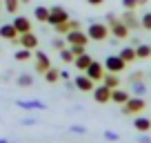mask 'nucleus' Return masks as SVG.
<instances>
[{
  "label": "nucleus",
  "mask_w": 151,
  "mask_h": 143,
  "mask_svg": "<svg viewBox=\"0 0 151 143\" xmlns=\"http://www.w3.org/2000/svg\"><path fill=\"white\" fill-rule=\"evenodd\" d=\"M18 85L20 87H31L33 85V76L31 74H20L18 76Z\"/></svg>",
  "instance_id": "393cba45"
},
{
  "label": "nucleus",
  "mask_w": 151,
  "mask_h": 143,
  "mask_svg": "<svg viewBox=\"0 0 151 143\" xmlns=\"http://www.w3.org/2000/svg\"><path fill=\"white\" fill-rule=\"evenodd\" d=\"M140 27H145L147 31H151V11H149V14H145V16L140 18Z\"/></svg>",
  "instance_id": "c85d7f7f"
},
{
  "label": "nucleus",
  "mask_w": 151,
  "mask_h": 143,
  "mask_svg": "<svg viewBox=\"0 0 151 143\" xmlns=\"http://www.w3.org/2000/svg\"><path fill=\"white\" fill-rule=\"evenodd\" d=\"M122 7L124 9H138V7H140V0H122Z\"/></svg>",
  "instance_id": "7c9ffc66"
},
{
  "label": "nucleus",
  "mask_w": 151,
  "mask_h": 143,
  "mask_svg": "<svg viewBox=\"0 0 151 143\" xmlns=\"http://www.w3.org/2000/svg\"><path fill=\"white\" fill-rule=\"evenodd\" d=\"M20 7V0H5V11L7 14H16Z\"/></svg>",
  "instance_id": "bb28decb"
},
{
  "label": "nucleus",
  "mask_w": 151,
  "mask_h": 143,
  "mask_svg": "<svg viewBox=\"0 0 151 143\" xmlns=\"http://www.w3.org/2000/svg\"><path fill=\"white\" fill-rule=\"evenodd\" d=\"M14 58H16V61H20V63L29 61V58H31V49L22 47V49H20V52H16V54H14Z\"/></svg>",
  "instance_id": "b1692460"
},
{
  "label": "nucleus",
  "mask_w": 151,
  "mask_h": 143,
  "mask_svg": "<svg viewBox=\"0 0 151 143\" xmlns=\"http://www.w3.org/2000/svg\"><path fill=\"white\" fill-rule=\"evenodd\" d=\"M0 11H2V2H0Z\"/></svg>",
  "instance_id": "a19ab883"
},
{
  "label": "nucleus",
  "mask_w": 151,
  "mask_h": 143,
  "mask_svg": "<svg viewBox=\"0 0 151 143\" xmlns=\"http://www.w3.org/2000/svg\"><path fill=\"white\" fill-rule=\"evenodd\" d=\"M33 58H36V72H38V74H45V72L51 67V61H49V56L45 52H36Z\"/></svg>",
  "instance_id": "9b49d317"
},
{
  "label": "nucleus",
  "mask_w": 151,
  "mask_h": 143,
  "mask_svg": "<svg viewBox=\"0 0 151 143\" xmlns=\"http://www.w3.org/2000/svg\"><path fill=\"white\" fill-rule=\"evenodd\" d=\"M120 56H122V61L124 63H127V65H129V63H133V61H136V49H133V47H124V49H120Z\"/></svg>",
  "instance_id": "aec40b11"
},
{
  "label": "nucleus",
  "mask_w": 151,
  "mask_h": 143,
  "mask_svg": "<svg viewBox=\"0 0 151 143\" xmlns=\"http://www.w3.org/2000/svg\"><path fill=\"white\" fill-rule=\"evenodd\" d=\"M145 107H147V103L142 96H129V101L122 105V112L124 114H140Z\"/></svg>",
  "instance_id": "7ed1b4c3"
},
{
  "label": "nucleus",
  "mask_w": 151,
  "mask_h": 143,
  "mask_svg": "<svg viewBox=\"0 0 151 143\" xmlns=\"http://www.w3.org/2000/svg\"><path fill=\"white\" fill-rule=\"evenodd\" d=\"M73 52H71V47L67 45L65 49H60V61H65V63H73Z\"/></svg>",
  "instance_id": "a878e982"
},
{
  "label": "nucleus",
  "mask_w": 151,
  "mask_h": 143,
  "mask_svg": "<svg viewBox=\"0 0 151 143\" xmlns=\"http://www.w3.org/2000/svg\"><path fill=\"white\" fill-rule=\"evenodd\" d=\"M69 25H71V29H80V23H78V20H71L69 18Z\"/></svg>",
  "instance_id": "c9c22d12"
},
{
  "label": "nucleus",
  "mask_w": 151,
  "mask_h": 143,
  "mask_svg": "<svg viewBox=\"0 0 151 143\" xmlns=\"http://www.w3.org/2000/svg\"><path fill=\"white\" fill-rule=\"evenodd\" d=\"M33 16H36L38 23H47L49 20V9L47 7H36V9H33Z\"/></svg>",
  "instance_id": "412c9836"
},
{
  "label": "nucleus",
  "mask_w": 151,
  "mask_h": 143,
  "mask_svg": "<svg viewBox=\"0 0 151 143\" xmlns=\"http://www.w3.org/2000/svg\"><path fill=\"white\" fill-rule=\"evenodd\" d=\"M67 36V45H87L89 43V36H87L82 29H71V31H67L65 34Z\"/></svg>",
  "instance_id": "39448f33"
},
{
  "label": "nucleus",
  "mask_w": 151,
  "mask_h": 143,
  "mask_svg": "<svg viewBox=\"0 0 151 143\" xmlns=\"http://www.w3.org/2000/svg\"><path fill=\"white\" fill-rule=\"evenodd\" d=\"M18 29L14 27V23H5V25H0V38H5V40H11V43H16L18 40Z\"/></svg>",
  "instance_id": "1a4fd4ad"
},
{
  "label": "nucleus",
  "mask_w": 151,
  "mask_h": 143,
  "mask_svg": "<svg viewBox=\"0 0 151 143\" xmlns=\"http://www.w3.org/2000/svg\"><path fill=\"white\" fill-rule=\"evenodd\" d=\"M51 47L60 52V49H65V47H67V40H65V38H53V40H51Z\"/></svg>",
  "instance_id": "c756f323"
},
{
  "label": "nucleus",
  "mask_w": 151,
  "mask_h": 143,
  "mask_svg": "<svg viewBox=\"0 0 151 143\" xmlns=\"http://www.w3.org/2000/svg\"><path fill=\"white\" fill-rule=\"evenodd\" d=\"M53 29H56L58 34H67V31H71V25H69V20H65V23L53 25Z\"/></svg>",
  "instance_id": "cd10ccee"
},
{
  "label": "nucleus",
  "mask_w": 151,
  "mask_h": 143,
  "mask_svg": "<svg viewBox=\"0 0 151 143\" xmlns=\"http://www.w3.org/2000/svg\"><path fill=\"white\" fill-rule=\"evenodd\" d=\"M73 87H76V90H80V92H93L96 81H91V78L87 76V74H80V76H76Z\"/></svg>",
  "instance_id": "0eeeda50"
},
{
  "label": "nucleus",
  "mask_w": 151,
  "mask_h": 143,
  "mask_svg": "<svg viewBox=\"0 0 151 143\" xmlns=\"http://www.w3.org/2000/svg\"><path fill=\"white\" fill-rule=\"evenodd\" d=\"M42 76H45V81H47V83H56L58 78H60V72H58L56 67L51 65V67H49V69H47V72L42 74Z\"/></svg>",
  "instance_id": "4be33fe9"
},
{
  "label": "nucleus",
  "mask_w": 151,
  "mask_h": 143,
  "mask_svg": "<svg viewBox=\"0 0 151 143\" xmlns=\"http://www.w3.org/2000/svg\"><path fill=\"white\" fill-rule=\"evenodd\" d=\"M65 20H69V14H67L65 7L56 5V7L49 9V20H47L49 25H58V23H65Z\"/></svg>",
  "instance_id": "423d86ee"
},
{
  "label": "nucleus",
  "mask_w": 151,
  "mask_h": 143,
  "mask_svg": "<svg viewBox=\"0 0 151 143\" xmlns=\"http://www.w3.org/2000/svg\"><path fill=\"white\" fill-rule=\"evenodd\" d=\"M127 101H129V92L120 90V87H113V90H111V103H116V105H124Z\"/></svg>",
  "instance_id": "dca6fc26"
},
{
  "label": "nucleus",
  "mask_w": 151,
  "mask_h": 143,
  "mask_svg": "<svg viewBox=\"0 0 151 143\" xmlns=\"http://www.w3.org/2000/svg\"><path fill=\"white\" fill-rule=\"evenodd\" d=\"M91 63H93V58L89 56V52H85V54H80V56L73 58V67L80 69V72H87V67H89Z\"/></svg>",
  "instance_id": "4468645a"
},
{
  "label": "nucleus",
  "mask_w": 151,
  "mask_h": 143,
  "mask_svg": "<svg viewBox=\"0 0 151 143\" xmlns=\"http://www.w3.org/2000/svg\"><path fill=\"white\" fill-rule=\"evenodd\" d=\"M71 52H73V56H80V54L87 52V45H69Z\"/></svg>",
  "instance_id": "2f4dec72"
},
{
  "label": "nucleus",
  "mask_w": 151,
  "mask_h": 143,
  "mask_svg": "<svg viewBox=\"0 0 151 143\" xmlns=\"http://www.w3.org/2000/svg\"><path fill=\"white\" fill-rule=\"evenodd\" d=\"M136 56L138 58H149L151 56V45H138L136 47Z\"/></svg>",
  "instance_id": "5701e85b"
},
{
  "label": "nucleus",
  "mask_w": 151,
  "mask_h": 143,
  "mask_svg": "<svg viewBox=\"0 0 151 143\" xmlns=\"http://www.w3.org/2000/svg\"><path fill=\"white\" fill-rule=\"evenodd\" d=\"M14 27L18 29V34H27V31H31V20H29L27 16H16Z\"/></svg>",
  "instance_id": "2eb2a0df"
},
{
  "label": "nucleus",
  "mask_w": 151,
  "mask_h": 143,
  "mask_svg": "<svg viewBox=\"0 0 151 143\" xmlns=\"http://www.w3.org/2000/svg\"><path fill=\"white\" fill-rule=\"evenodd\" d=\"M120 18H122V23L127 25L129 29H138V27H140V20H138L136 9H124V14L120 16Z\"/></svg>",
  "instance_id": "ddd939ff"
},
{
  "label": "nucleus",
  "mask_w": 151,
  "mask_h": 143,
  "mask_svg": "<svg viewBox=\"0 0 151 143\" xmlns=\"http://www.w3.org/2000/svg\"><path fill=\"white\" fill-rule=\"evenodd\" d=\"M87 36H89V40L102 43V40H107L111 36V31H109V25H104V23H91L87 27Z\"/></svg>",
  "instance_id": "f03ea898"
},
{
  "label": "nucleus",
  "mask_w": 151,
  "mask_h": 143,
  "mask_svg": "<svg viewBox=\"0 0 151 143\" xmlns=\"http://www.w3.org/2000/svg\"><path fill=\"white\" fill-rule=\"evenodd\" d=\"M142 76H145V74H142L140 69H138V72H133L131 76H129V83H131V85H133V83H140V81H142Z\"/></svg>",
  "instance_id": "473e14b6"
},
{
  "label": "nucleus",
  "mask_w": 151,
  "mask_h": 143,
  "mask_svg": "<svg viewBox=\"0 0 151 143\" xmlns=\"http://www.w3.org/2000/svg\"><path fill=\"white\" fill-rule=\"evenodd\" d=\"M133 128H136L138 132H149V130H151V121H149V119H145V116H138V114H136Z\"/></svg>",
  "instance_id": "a211bd4d"
},
{
  "label": "nucleus",
  "mask_w": 151,
  "mask_h": 143,
  "mask_svg": "<svg viewBox=\"0 0 151 143\" xmlns=\"http://www.w3.org/2000/svg\"><path fill=\"white\" fill-rule=\"evenodd\" d=\"M0 143H9V141H7V139H0Z\"/></svg>",
  "instance_id": "ea45409f"
},
{
  "label": "nucleus",
  "mask_w": 151,
  "mask_h": 143,
  "mask_svg": "<svg viewBox=\"0 0 151 143\" xmlns=\"http://www.w3.org/2000/svg\"><path fill=\"white\" fill-rule=\"evenodd\" d=\"M93 101L96 103H109L111 101V87H107L104 83L100 87H93Z\"/></svg>",
  "instance_id": "f8f14e48"
},
{
  "label": "nucleus",
  "mask_w": 151,
  "mask_h": 143,
  "mask_svg": "<svg viewBox=\"0 0 151 143\" xmlns=\"http://www.w3.org/2000/svg\"><path fill=\"white\" fill-rule=\"evenodd\" d=\"M140 143H151V139H149V136H142V139H140Z\"/></svg>",
  "instance_id": "4c0bfd02"
},
{
  "label": "nucleus",
  "mask_w": 151,
  "mask_h": 143,
  "mask_svg": "<svg viewBox=\"0 0 151 143\" xmlns=\"http://www.w3.org/2000/svg\"><path fill=\"white\" fill-rule=\"evenodd\" d=\"M29 2H31V0H20V5H29Z\"/></svg>",
  "instance_id": "58836bf2"
},
{
  "label": "nucleus",
  "mask_w": 151,
  "mask_h": 143,
  "mask_svg": "<svg viewBox=\"0 0 151 143\" xmlns=\"http://www.w3.org/2000/svg\"><path fill=\"white\" fill-rule=\"evenodd\" d=\"M102 83L107 87H120V76L116 74V72H104V76H102Z\"/></svg>",
  "instance_id": "f3484780"
},
{
  "label": "nucleus",
  "mask_w": 151,
  "mask_h": 143,
  "mask_svg": "<svg viewBox=\"0 0 151 143\" xmlns=\"http://www.w3.org/2000/svg\"><path fill=\"white\" fill-rule=\"evenodd\" d=\"M60 78H65V81H69V72H67V69H65V72H60Z\"/></svg>",
  "instance_id": "e433bc0d"
},
{
  "label": "nucleus",
  "mask_w": 151,
  "mask_h": 143,
  "mask_svg": "<svg viewBox=\"0 0 151 143\" xmlns=\"http://www.w3.org/2000/svg\"><path fill=\"white\" fill-rule=\"evenodd\" d=\"M18 43H20V47H27V49H36L38 47V36L33 31H27V34H20L18 36Z\"/></svg>",
  "instance_id": "9d476101"
},
{
  "label": "nucleus",
  "mask_w": 151,
  "mask_h": 143,
  "mask_svg": "<svg viewBox=\"0 0 151 143\" xmlns=\"http://www.w3.org/2000/svg\"><path fill=\"white\" fill-rule=\"evenodd\" d=\"M87 2H89L91 7H100V5H102V2H104V0H87Z\"/></svg>",
  "instance_id": "f704fd0d"
},
{
  "label": "nucleus",
  "mask_w": 151,
  "mask_h": 143,
  "mask_svg": "<svg viewBox=\"0 0 151 143\" xmlns=\"http://www.w3.org/2000/svg\"><path fill=\"white\" fill-rule=\"evenodd\" d=\"M104 72H107V69H102V63L93 61V63H91L89 67H87V72H85V74H87V76L91 78V81H96V83L100 81V83H102V76H104Z\"/></svg>",
  "instance_id": "6e6552de"
},
{
  "label": "nucleus",
  "mask_w": 151,
  "mask_h": 143,
  "mask_svg": "<svg viewBox=\"0 0 151 143\" xmlns=\"http://www.w3.org/2000/svg\"><path fill=\"white\" fill-rule=\"evenodd\" d=\"M133 94H136V96H142V94H145V85H142V81H140V83H133Z\"/></svg>",
  "instance_id": "72a5a7b5"
},
{
  "label": "nucleus",
  "mask_w": 151,
  "mask_h": 143,
  "mask_svg": "<svg viewBox=\"0 0 151 143\" xmlns=\"http://www.w3.org/2000/svg\"><path fill=\"white\" fill-rule=\"evenodd\" d=\"M124 67H127V63L122 61V56H120V54H113V56H107V58H104V69H107V72H116V74H120Z\"/></svg>",
  "instance_id": "20e7f679"
},
{
  "label": "nucleus",
  "mask_w": 151,
  "mask_h": 143,
  "mask_svg": "<svg viewBox=\"0 0 151 143\" xmlns=\"http://www.w3.org/2000/svg\"><path fill=\"white\" fill-rule=\"evenodd\" d=\"M107 25H109L111 36H113V38H118V40L129 38V34H131V29H129L127 25L122 23V18H118L116 14H107Z\"/></svg>",
  "instance_id": "f257e3e1"
},
{
  "label": "nucleus",
  "mask_w": 151,
  "mask_h": 143,
  "mask_svg": "<svg viewBox=\"0 0 151 143\" xmlns=\"http://www.w3.org/2000/svg\"><path fill=\"white\" fill-rule=\"evenodd\" d=\"M18 107H22V110H42L45 105L40 103V101H18Z\"/></svg>",
  "instance_id": "6ab92c4d"
}]
</instances>
